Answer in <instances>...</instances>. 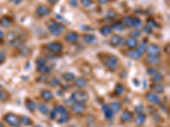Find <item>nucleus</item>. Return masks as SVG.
Returning a JSON list of instances; mask_svg holds the SVG:
<instances>
[{
    "label": "nucleus",
    "mask_w": 170,
    "mask_h": 127,
    "mask_svg": "<svg viewBox=\"0 0 170 127\" xmlns=\"http://www.w3.org/2000/svg\"><path fill=\"white\" fill-rule=\"evenodd\" d=\"M47 26H48V29L52 35L54 36H60L61 35L63 32L65 31L66 27L63 24L60 23V22H57L54 19H50L47 21Z\"/></svg>",
    "instance_id": "f257e3e1"
},
{
    "label": "nucleus",
    "mask_w": 170,
    "mask_h": 127,
    "mask_svg": "<svg viewBox=\"0 0 170 127\" xmlns=\"http://www.w3.org/2000/svg\"><path fill=\"white\" fill-rule=\"evenodd\" d=\"M118 63L119 59L115 55H109L108 57L106 58L104 64L110 71H116L118 68Z\"/></svg>",
    "instance_id": "f03ea898"
},
{
    "label": "nucleus",
    "mask_w": 170,
    "mask_h": 127,
    "mask_svg": "<svg viewBox=\"0 0 170 127\" xmlns=\"http://www.w3.org/2000/svg\"><path fill=\"white\" fill-rule=\"evenodd\" d=\"M4 120L11 127H20L21 125L19 117L13 113H8L5 114L4 116Z\"/></svg>",
    "instance_id": "7ed1b4c3"
},
{
    "label": "nucleus",
    "mask_w": 170,
    "mask_h": 127,
    "mask_svg": "<svg viewBox=\"0 0 170 127\" xmlns=\"http://www.w3.org/2000/svg\"><path fill=\"white\" fill-rule=\"evenodd\" d=\"M72 100L75 102L85 103L88 100V93L83 91H76L72 95Z\"/></svg>",
    "instance_id": "20e7f679"
},
{
    "label": "nucleus",
    "mask_w": 170,
    "mask_h": 127,
    "mask_svg": "<svg viewBox=\"0 0 170 127\" xmlns=\"http://www.w3.org/2000/svg\"><path fill=\"white\" fill-rule=\"evenodd\" d=\"M46 48L52 53H59L63 49V45L59 42H52L46 45Z\"/></svg>",
    "instance_id": "39448f33"
},
{
    "label": "nucleus",
    "mask_w": 170,
    "mask_h": 127,
    "mask_svg": "<svg viewBox=\"0 0 170 127\" xmlns=\"http://www.w3.org/2000/svg\"><path fill=\"white\" fill-rule=\"evenodd\" d=\"M145 52L148 56H159L161 54V48L158 45L151 44L145 48Z\"/></svg>",
    "instance_id": "423d86ee"
},
{
    "label": "nucleus",
    "mask_w": 170,
    "mask_h": 127,
    "mask_svg": "<svg viewBox=\"0 0 170 127\" xmlns=\"http://www.w3.org/2000/svg\"><path fill=\"white\" fill-rule=\"evenodd\" d=\"M50 14V8L46 5H39L38 8L36 9V14L39 16V17H45V16H48L49 14Z\"/></svg>",
    "instance_id": "0eeeda50"
},
{
    "label": "nucleus",
    "mask_w": 170,
    "mask_h": 127,
    "mask_svg": "<svg viewBox=\"0 0 170 127\" xmlns=\"http://www.w3.org/2000/svg\"><path fill=\"white\" fill-rule=\"evenodd\" d=\"M102 111H103V114H104V116H105L106 120H107V121L112 120L114 117L115 113L112 111V109L110 108L109 105L103 104V105H102Z\"/></svg>",
    "instance_id": "6e6552de"
},
{
    "label": "nucleus",
    "mask_w": 170,
    "mask_h": 127,
    "mask_svg": "<svg viewBox=\"0 0 170 127\" xmlns=\"http://www.w3.org/2000/svg\"><path fill=\"white\" fill-rule=\"evenodd\" d=\"M145 97L148 101L154 105H158L160 103V98L157 94H155L153 92H149L145 94Z\"/></svg>",
    "instance_id": "1a4fd4ad"
},
{
    "label": "nucleus",
    "mask_w": 170,
    "mask_h": 127,
    "mask_svg": "<svg viewBox=\"0 0 170 127\" xmlns=\"http://www.w3.org/2000/svg\"><path fill=\"white\" fill-rule=\"evenodd\" d=\"M7 39H8V43L9 44L15 46V45H17V43H19L20 37L14 32H9L8 33Z\"/></svg>",
    "instance_id": "9d476101"
},
{
    "label": "nucleus",
    "mask_w": 170,
    "mask_h": 127,
    "mask_svg": "<svg viewBox=\"0 0 170 127\" xmlns=\"http://www.w3.org/2000/svg\"><path fill=\"white\" fill-rule=\"evenodd\" d=\"M133 118H134V114L129 110L123 111L121 114V116H120V120L123 123H128V122L132 121Z\"/></svg>",
    "instance_id": "9b49d317"
},
{
    "label": "nucleus",
    "mask_w": 170,
    "mask_h": 127,
    "mask_svg": "<svg viewBox=\"0 0 170 127\" xmlns=\"http://www.w3.org/2000/svg\"><path fill=\"white\" fill-rule=\"evenodd\" d=\"M85 105L84 103H79V102H75L72 106V111L76 114H80L85 111Z\"/></svg>",
    "instance_id": "f8f14e48"
},
{
    "label": "nucleus",
    "mask_w": 170,
    "mask_h": 127,
    "mask_svg": "<svg viewBox=\"0 0 170 127\" xmlns=\"http://www.w3.org/2000/svg\"><path fill=\"white\" fill-rule=\"evenodd\" d=\"M123 41H124V39L118 35H113V36H112V38H110V43L113 47L121 46L123 43Z\"/></svg>",
    "instance_id": "ddd939ff"
},
{
    "label": "nucleus",
    "mask_w": 170,
    "mask_h": 127,
    "mask_svg": "<svg viewBox=\"0 0 170 127\" xmlns=\"http://www.w3.org/2000/svg\"><path fill=\"white\" fill-rule=\"evenodd\" d=\"M78 37H79V36H78V34H77V32H70L66 35L65 39H66V42H68L70 43H76V42L77 41Z\"/></svg>",
    "instance_id": "4468645a"
},
{
    "label": "nucleus",
    "mask_w": 170,
    "mask_h": 127,
    "mask_svg": "<svg viewBox=\"0 0 170 127\" xmlns=\"http://www.w3.org/2000/svg\"><path fill=\"white\" fill-rule=\"evenodd\" d=\"M126 55L128 58H132V59H139V58H140L142 57V53L138 50V49H136V50H128V52H126Z\"/></svg>",
    "instance_id": "2eb2a0df"
},
{
    "label": "nucleus",
    "mask_w": 170,
    "mask_h": 127,
    "mask_svg": "<svg viewBox=\"0 0 170 127\" xmlns=\"http://www.w3.org/2000/svg\"><path fill=\"white\" fill-rule=\"evenodd\" d=\"M88 84V81L87 79L83 78V77H79L77 79L75 80V82H74V85L75 87H77V88H84Z\"/></svg>",
    "instance_id": "dca6fc26"
},
{
    "label": "nucleus",
    "mask_w": 170,
    "mask_h": 127,
    "mask_svg": "<svg viewBox=\"0 0 170 127\" xmlns=\"http://www.w3.org/2000/svg\"><path fill=\"white\" fill-rule=\"evenodd\" d=\"M125 44H126V46L128 48H130V49H134V48L138 46L139 43L135 38H129L126 40Z\"/></svg>",
    "instance_id": "f3484780"
},
{
    "label": "nucleus",
    "mask_w": 170,
    "mask_h": 127,
    "mask_svg": "<svg viewBox=\"0 0 170 127\" xmlns=\"http://www.w3.org/2000/svg\"><path fill=\"white\" fill-rule=\"evenodd\" d=\"M145 61L151 65H158L161 62V58L158 56H148Z\"/></svg>",
    "instance_id": "a211bd4d"
},
{
    "label": "nucleus",
    "mask_w": 170,
    "mask_h": 127,
    "mask_svg": "<svg viewBox=\"0 0 170 127\" xmlns=\"http://www.w3.org/2000/svg\"><path fill=\"white\" fill-rule=\"evenodd\" d=\"M41 97H42V98L44 99V101L49 102L53 99L54 95H53V93L51 92L50 90H44L41 92Z\"/></svg>",
    "instance_id": "6ab92c4d"
},
{
    "label": "nucleus",
    "mask_w": 170,
    "mask_h": 127,
    "mask_svg": "<svg viewBox=\"0 0 170 127\" xmlns=\"http://www.w3.org/2000/svg\"><path fill=\"white\" fill-rule=\"evenodd\" d=\"M145 121H146V115L143 113H140V114H138L137 117L134 120V122L137 126H142Z\"/></svg>",
    "instance_id": "aec40b11"
},
{
    "label": "nucleus",
    "mask_w": 170,
    "mask_h": 127,
    "mask_svg": "<svg viewBox=\"0 0 170 127\" xmlns=\"http://www.w3.org/2000/svg\"><path fill=\"white\" fill-rule=\"evenodd\" d=\"M25 104L26 108H27L28 110H30L31 112H34V111L37 109V104L32 101V100L29 99V98H27V99L26 100Z\"/></svg>",
    "instance_id": "412c9836"
},
{
    "label": "nucleus",
    "mask_w": 170,
    "mask_h": 127,
    "mask_svg": "<svg viewBox=\"0 0 170 127\" xmlns=\"http://www.w3.org/2000/svg\"><path fill=\"white\" fill-rule=\"evenodd\" d=\"M82 39H83V42H85L88 44H92L96 41V38L93 34H85Z\"/></svg>",
    "instance_id": "4be33fe9"
},
{
    "label": "nucleus",
    "mask_w": 170,
    "mask_h": 127,
    "mask_svg": "<svg viewBox=\"0 0 170 127\" xmlns=\"http://www.w3.org/2000/svg\"><path fill=\"white\" fill-rule=\"evenodd\" d=\"M109 106H110V108L112 109V111H113L114 113H118L122 109V104H121V102H112Z\"/></svg>",
    "instance_id": "5701e85b"
},
{
    "label": "nucleus",
    "mask_w": 170,
    "mask_h": 127,
    "mask_svg": "<svg viewBox=\"0 0 170 127\" xmlns=\"http://www.w3.org/2000/svg\"><path fill=\"white\" fill-rule=\"evenodd\" d=\"M20 124L23 125V126H32V120H31L28 116H26V115L20 116Z\"/></svg>",
    "instance_id": "b1692460"
},
{
    "label": "nucleus",
    "mask_w": 170,
    "mask_h": 127,
    "mask_svg": "<svg viewBox=\"0 0 170 127\" xmlns=\"http://www.w3.org/2000/svg\"><path fill=\"white\" fill-rule=\"evenodd\" d=\"M153 92L157 93H163L164 92V86L163 84H154L151 87Z\"/></svg>",
    "instance_id": "393cba45"
},
{
    "label": "nucleus",
    "mask_w": 170,
    "mask_h": 127,
    "mask_svg": "<svg viewBox=\"0 0 170 127\" xmlns=\"http://www.w3.org/2000/svg\"><path fill=\"white\" fill-rule=\"evenodd\" d=\"M11 23H12L11 19H9V18L7 17V16L2 17V18L0 19V25H1L2 27H4V28L9 27V25H11Z\"/></svg>",
    "instance_id": "a878e982"
},
{
    "label": "nucleus",
    "mask_w": 170,
    "mask_h": 127,
    "mask_svg": "<svg viewBox=\"0 0 170 127\" xmlns=\"http://www.w3.org/2000/svg\"><path fill=\"white\" fill-rule=\"evenodd\" d=\"M100 32L101 33V35L107 37L112 32V26H109V25H104L101 28Z\"/></svg>",
    "instance_id": "bb28decb"
},
{
    "label": "nucleus",
    "mask_w": 170,
    "mask_h": 127,
    "mask_svg": "<svg viewBox=\"0 0 170 127\" xmlns=\"http://www.w3.org/2000/svg\"><path fill=\"white\" fill-rule=\"evenodd\" d=\"M122 24L124 27H132V17L125 16L122 19Z\"/></svg>",
    "instance_id": "cd10ccee"
},
{
    "label": "nucleus",
    "mask_w": 170,
    "mask_h": 127,
    "mask_svg": "<svg viewBox=\"0 0 170 127\" xmlns=\"http://www.w3.org/2000/svg\"><path fill=\"white\" fill-rule=\"evenodd\" d=\"M124 86L122 84V83H117V86H116V87H115V93L117 94V95H122L123 92H124Z\"/></svg>",
    "instance_id": "c85d7f7f"
},
{
    "label": "nucleus",
    "mask_w": 170,
    "mask_h": 127,
    "mask_svg": "<svg viewBox=\"0 0 170 127\" xmlns=\"http://www.w3.org/2000/svg\"><path fill=\"white\" fill-rule=\"evenodd\" d=\"M50 68L47 65V64H44V65H41V66H38L37 68V71H38L39 73H42V74H47V73H50Z\"/></svg>",
    "instance_id": "c756f323"
},
{
    "label": "nucleus",
    "mask_w": 170,
    "mask_h": 127,
    "mask_svg": "<svg viewBox=\"0 0 170 127\" xmlns=\"http://www.w3.org/2000/svg\"><path fill=\"white\" fill-rule=\"evenodd\" d=\"M37 108H38V110H39V112L41 113V114H44V115H47V114H49V108H47V106L44 104V103H39L38 105H37Z\"/></svg>",
    "instance_id": "7c9ffc66"
},
{
    "label": "nucleus",
    "mask_w": 170,
    "mask_h": 127,
    "mask_svg": "<svg viewBox=\"0 0 170 127\" xmlns=\"http://www.w3.org/2000/svg\"><path fill=\"white\" fill-rule=\"evenodd\" d=\"M117 17V13L114 9H109L107 14V19L109 20H113Z\"/></svg>",
    "instance_id": "2f4dec72"
},
{
    "label": "nucleus",
    "mask_w": 170,
    "mask_h": 127,
    "mask_svg": "<svg viewBox=\"0 0 170 127\" xmlns=\"http://www.w3.org/2000/svg\"><path fill=\"white\" fill-rule=\"evenodd\" d=\"M151 80H152V82H154L160 83L161 82H163V75H161L160 73L157 72L156 74L152 75Z\"/></svg>",
    "instance_id": "473e14b6"
},
{
    "label": "nucleus",
    "mask_w": 170,
    "mask_h": 127,
    "mask_svg": "<svg viewBox=\"0 0 170 127\" xmlns=\"http://www.w3.org/2000/svg\"><path fill=\"white\" fill-rule=\"evenodd\" d=\"M56 110L57 114H60V115H68V111L67 109L65 108L62 105H60V106H56Z\"/></svg>",
    "instance_id": "72a5a7b5"
},
{
    "label": "nucleus",
    "mask_w": 170,
    "mask_h": 127,
    "mask_svg": "<svg viewBox=\"0 0 170 127\" xmlns=\"http://www.w3.org/2000/svg\"><path fill=\"white\" fill-rule=\"evenodd\" d=\"M63 79L66 82H72L75 80V75L71 72H66L63 75Z\"/></svg>",
    "instance_id": "f704fd0d"
},
{
    "label": "nucleus",
    "mask_w": 170,
    "mask_h": 127,
    "mask_svg": "<svg viewBox=\"0 0 170 127\" xmlns=\"http://www.w3.org/2000/svg\"><path fill=\"white\" fill-rule=\"evenodd\" d=\"M70 120L69 115H60V117L57 119V123L59 124H65L68 122Z\"/></svg>",
    "instance_id": "c9c22d12"
},
{
    "label": "nucleus",
    "mask_w": 170,
    "mask_h": 127,
    "mask_svg": "<svg viewBox=\"0 0 170 127\" xmlns=\"http://www.w3.org/2000/svg\"><path fill=\"white\" fill-rule=\"evenodd\" d=\"M141 25H142L141 19L138 17H132V26L137 28V27H139Z\"/></svg>",
    "instance_id": "e433bc0d"
},
{
    "label": "nucleus",
    "mask_w": 170,
    "mask_h": 127,
    "mask_svg": "<svg viewBox=\"0 0 170 127\" xmlns=\"http://www.w3.org/2000/svg\"><path fill=\"white\" fill-rule=\"evenodd\" d=\"M112 28L114 29V30H117V31H120V32H122V31H123V29H124V26L122 24V22H115L113 25H112Z\"/></svg>",
    "instance_id": "4c0bfd02"
},
{
    "label": "nucleus",
    "mask_w": 170,
    "mask_h": 127,
    "mask_svg": "<svg viewBox=\"0 0 170 127\" xmlns=\"http://www.w3.org/2000/svg\"><path fill=\"white\" fill-rule=\"evenodd\" d=\"M9 98V94L6 91L0 90V101H6Z\"/></svg>",
    "instance_id": "58836bf2"
},
{
    "label": "nucleus",
    "mask_w": 170,
    "mask_h": 127,
    "mask_svg": "<svg viewBox=\"0 0 170 127\" xmlns=\"http://www.w3.org/2000/svg\"><path fill=\"white\" fill-rule=\"evenodd\" d=\"M147 25L150 27V28H157L158 26V23L154 20L153 19H151V18H149V19H147Z\"/></svg>",
    "instance_id": "ea45409f"
},
{
    "label": "nucleus",
    "mask_w": 170,
    "mask_h": 127,
    "mask_svg": "<svg viewBox=\"0 0 170 127\" xmlns=\"http://www.w3.org/2000/svg\"><path fill=\"white\" fill-rule=\"evenodd\" d=\"M80 3L84 8H88L93 4V0H80Z\"/></svg>",
    "instance_id": "a19ab883"
},
{
    "label": "nucleus",
    "mask_w": 170,
    "mask_h": 127,
    "mask_svg": "<svg viewBox=\"0 0 170 127\" xmlns=\"http://www.w3.org/2000/svg\"><path fill=\"white\" fill-rule=\"evenodd\" d=\"M50 120H52V121H54V120H55V119H56L57 116H58V114H57V110H56V107H55V108L51 110L50 114Z\"/></svg>",
    "instance_id": "79ce46f5"
},
{
    "label": "nucleus",
    "mask_w": 170,
    "mask_h": 127,
    "mask_svg": "<svg viewBox=\"0 0 170 127\" xmlns=\"http://www.w3.org/2000/svg\"><path fill=\"white\" fill-rule=\"evenodd\" d=\"M48 80H49V76H45L44 74V76H41L38 77V79H37V82L42 83H46L48 82Z\"/></svg>",
    "instance_id": "37998d69"
},
{
    "label": "nucleus",
    "mask_w": 170,
    "mask_h": 127,
    "mask_svg": "<svg viewBox=\"0 0 170 127\" xmlns=\"http://www.w3.org/2000/svg\"><path fill=\"white\" fill-rule=\"evenodd\" d=\"M50 86H52V87H56V86H59L61 84V82H60V81L57 78L54 77V78L51 79V81L50 82Z\"/></svg>",
    "instance_id": "c03bdc74"
},
{
    "label": "nucleus",
    "mask_w": 170,
    "mask_h": 127,
    "mask_svg": "<svg viewBox=\"0 0 170 127\" xmlns=\"http://www.w3.org/2000/svg\"><path fill=\"white\" fill-rule=\"evenodd\" d=\"M141 35V32L139 30H134L133 32H131L130 33V37L133 38H136L139 37Z\"/></svg>",
    "instance_id": "a18cd8bd"
},
{
    "label": "nucleus",
    "mask_w": 170,
    "mask_h": 127,
    "mask_svg": "<svg viewBox=\"0 0 170 127\" xmlns=\"http://www.w3.org/2000/svg\"><path fill=\"white\" fill-rule=\"evenodd\" d=\"M44 64H46V59L44 58H38L37 59V65L41 66V65H44Z\"/></svg>",
    "instance_id": "49530a36"
},
{
    "label": "nucleus",
    "mask_w": 170,
    "mask_h": 127,
    "mask_svg": "<svg viewBox=\"0 0 170 127\" xmlns=\"http://www.w3.org/2000/svg\"><path fill=\"white\" fill-rule=\"evenodd\" d=\"M68 3H69L70 5L72 7H77L78 4L77 0H68Z\"/></svg>",
    "instance_id": "de8ad7c7"
},
{
    "label": "nucleus",
    "mask_w": 170,
    "mask_h": 127,
    "mask_svg": "<svg viewBox=\"0 0 170 127\" xmlns=\"http://www.w3.org/2000/svg\"><path fill=\"white\" fill-rule=\"evenodd\" d=\"M157 72H158V71L155 70V69H153V68H149V69L147 70V73H148L149 75H151V76L154 75V74H156Z\"/></svg>",
    "instance_id": "09e8293b"
},
{
    "label": "nucleus",
    "mask_w": 170,
    "mask_h": 127,
    "mask_svg": "<svg viewBox=\"0 0 170 127\" xmlns=\"http://www.w3.org/2000/svg\"><path fill=\"white\" fill-rule=\"evenodd\" d=\"M142 111H143V106L140 104V108H139V105L138 107H136L135 108V112L136 113H138V114H140V113H142Z\"/></svg>",
    "instance_id": "8fccbe9b"
},
{
    "label": "nucleus",
    "mask_w": 170,
    "mask_h": 127,
    "mask_svg": "<svg viewBox=\"0 0 170 127\" xmlns=\"http://www.w3.org/2000/svg\"><path fill=\"white\" fill-rule=\"evenodd\" d=\"M143 31H144L145 32H146V33H148V34H150V33L152 32V31H151V28H150L148 25H147V26H144Z\"/></svg>",
    "instance_id": "3c124183"
},
{
    "label": "nucleus",
    "mask_w": 170,
    "mask_h": 127,
    "mask_svg": "<svg viewBox=\"0 0 170 127\" xmlns=\"http://www.w3.org/2000/svg\"><path fill=\"white\" fill-rule=\"evenodd\" d=\"M5 60V54L4 53H0V63L4 62Z\"/></svg>",
    "instance_id": "603ef678"
},
{
    "label": "nucleus",
    "mask_w": 170,
    "mask_h": 127,
    "mask_svg": "<svg viewBox=\"0 0 170 127\" xmlns=\"http://www.w3.org/2000/svg\"><path fill=\"white\" fill-rule=\"evenodd\" d=\"M99 4H107V3L109 2V0H97Z\"/></svg>",
    "instance_id": "864d4df0"
},
{
    "label": "nucleus",
    "mask_w": 170,
    "mask_h": 127,
    "mask_svg": "<svg viewBox=\"0 0 170 127\" xmlns=\"http://www.w3.org/2000/svg\"><path fill=\"white\" fill-rule=\"evenodd\" d=\"M10 2H12L13 4H19L21 3V1L22 0H9Z\"/></svg>",
    "instance_id": "5fc2aeb1"
},
{
    "label": "nucleus",
    "mask_w": 170,
    "mask_h": 127,
    "mask_svg": "<svg viewBox=\"0 0 170 127\" xmlns=\"http://www.w3.org/2000/svg\"><path fill=\"white\" fill-rule=\"evenodd\" d=\"M48 2L50 3L51 4H55L57 2H58V0H48Z\"/></svg>",
    "instance_id": "6e6d98bb"
},
{
    "label": "nucleus",
    "mask_w": 170,
    "mask_h": 127,
    "mask_svg": "<svg viewBox=\"0 0 170 127\" xmlns=\"http://www.w3.org/2000/svg\"><path fill=\"white\" fill-rule=\"evenodd\" d=\"M4 32L0 30V41L4 39Z\"/></svg>",
    "instance_id": "4d7b16f0"
},
{
    "label": "nucleus",
    "mask_w": 170,
    "mask_h": 127,
    "mask_svg": "<svg viewBox=\"0 0 170 127\" xmlns=\"http://www.w3.org/2000/svg\"><path fill=\"white\" fill-rule=\"evenodd\" d=\"M0 127H4V126H3V124H2L1 122H0Z\"/></svg>",
    "instance_id": "13d9d810"
},
{
    "label": "nucleus",
    "mask_w": 170,
    "mask_h": 127,
    "mask_svg": "<svg viewBox=\"0 0 170 127\" xmlns=\"http://www.w3.org/2000/svg\"><path fill=\"white\" fill-rule=\"evenodd\" d=\"M34 127H43V126H38H38H34Z\"/></svg>",
    "instance_id": "bf43d9fd"
},
{
    "label": "nucleus",
    "mask_w": 170,
    "mask_h": 127,
    "mask_svg": "<svg viewBox=\"0 0 170 127\" xmlns=\"http://www.w3.org/2000/svg\"><path fill=\"white\" fill-rule=\"evenodd\" d=\"M1 87H1V85H0V89H1Z\"/></svg>",
    "instance_id": "052dcab7"
},
{
    "label": "nucleus",
    "mask_w": 170,
    "mask_h": 127,
    "mask_svg": "<svg viewBox=\"0 0 170 127\" xmlns=\"http://www.w3.org/2000/svg\"><path fill=\"white\" fill-rule=\"evenodd\" d=\"M68 127H72V126H68ZM72 127H73V126H72Z\"/></svg>",
    "instance_id": "680f3d73"
}]
</instances>
